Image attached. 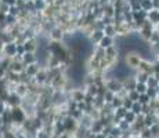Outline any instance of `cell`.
I'll return each instance as SVG.
<instances>
[{
  "instance_id": "obj_35",
  "label": "cell",
  "mask_w": 159,
  "mask_h": 138,
  "mask_svg": "<svg viewBox=\"0 0 159 138\" xmlns=\"http://www.w3.org/2000/svg\"><path fill=\"white\" fill-rule=\"evenodd\" d=\"M131 138H141V137H140V136H137V134H136V136H133Z\"/></svg>"
},
{
  "instance_id": "obj_5",
  "label": "cell",
  "mask_w": 159,
  "mask_h": 138,
  "mask_svg": "<svg viewBox=\"0 0 159 138\" xmlns=\"http://www.w3.org/2000/svg\"><path fill=\"white\" fill-rule=\"evenodd\" d=\"M25 68L26 66L24 65V62H22V58L21 57H14L13 60H11V62H10V68H8V72H13V73H24L25 72Z\"/></svg>"
},
{
  "instance_id": "obj_21",
  "label": "cell",
  "mask_w": 159,
  "mask_h": 138,
  "mask_svg": "<svg viewBox=\"0 0 159 138\" xmlns=\"http://www.w3.org/2000/svg\"><path fill=\"white\" fill-rule=\"evenodd\" d=\"M125 120H126L129 124L133 126L137 122V115H134L131 110H127V115H126V118H125Z\"/></svg>"
},
{
  "instance_id": "obj_31",
  "label": "cell",
  "mask_w": 159,
  "mask_h": 138,
  "mask_svg": "<svg viewBox=\"0 0 159 138\" xmlns=\"http://www.w3.org/2000/svg\"><path fill=\"white\" fill-rule=\"evenodd\" d=\"M25 48H24V44H17V55L18 57H22L24 54H25Z\"/></svg>"
},
{
  "instance_id": "obj_27",
  "label": "cell",
  "mask_w": 159,
  "mask_h": 138,
  "mask_svg": "<svg viewBox=\"0 0 159 138\" xmlns=\"http://www.w3.org/2000/svg\"><path fill=\"white\" fill-rule=\"evenodd\" d=\"M139 102L141 104V105H148L149 102H151V98H149L147 94H143V96H140V100Z\"/></svg>"
},
{
  "instance_id": "obj_32",
  "label": "cell",
  "mask_w": 159,
  "mask_h": 138,
  "mask_svg": "<svg viewBox=\"0 0 159 138\" xmlns=\"http://www.w3.org/2000/svg\"><path fill=\"white\" fill-rule=\"evenodd\" d=\"M0 2H3L4 4H7L8 7H13V6L17 4V0H0Z\"/></svg>"
},
{
  "instance_id": "obj_34",
  "label": "cell",
  "mask_w": 159,
  "mask_h": 138,
  "mask_svg": "<svg viewBox=\"0 0 159 138\" xmlns=\"http://www.w3.org/2000/svg\"><path fill=\"white\" fill-rule=\"evenodd\" d=\"M96 138H107V136H104L102 133H100V134H96Z\"/></svg>"
},
{
  "instance_id": "obj_12",
  "label": "cell",
  "mask_w": 159,
  "mask_h": 138,
  "mask_svg": "<svg viewBox=\"0 0 159 138\" xmlns=\"http://www.w3.org/2000/svg\"><path fill=\"white\" fill-rule=\"evenodd\" d=\"M21 58H22V62L25 66L38 62V55H36V53H25Z\"/></svg>"
},
{
  "instance_id": "obj_17",
  "label": "cell",
  "mask_w": 159,
  "mask_h": 138,
  "mask_svg": "<svg viewBox=\"0 0 159 138\" xmlns=\"http://www.w3.org/2000/svg\"><path fill=\"white\" fill-rule=\"evenodd\" d=\"M141 10L145 13H149L151 10H154V6H152L151 0H141Z\"/></svg>"
},
{
  "instance_id": "obj_30",
  "label": "cell",
  "mask_w": 159,
  "mask_h": 138,
  "mask_svg": "<svg viewBox=\"0 0 159 138\" xmlns=\"http://www.w3.org/2000/svg\"><path fill=\"white\" fill-rule=\"evenodd\" d=\"M8 106H7V102H6L4 100H2V98H0V116L3 115V113L6 112V109H7Z\"/></svg>"
},
{
  "instance_id": "obj_10",
  "label": "cell",
  "mask_w": 159,
  "mask_h": 138,
  "mask_svg": "<svg viewBox=\"0 0 159 138\" xmlns=\"http://www.w3.org/2000/svg\"><path fill=\"white\" fill-rule=\"evenodd\" d=\"M40 68H42V66L39 65V62L32 64V65H28V66H26V68H25V72H24V73H25L28 78L33 79L36 75H38V72L40 70Z\"/></svg>"
},
{
  "instance_id": "obj_24",
  "label": "cell",
  "mask_w": 159,
  "mask_h": 138,
  "mask_svg": "<svg viewBox=\"0 0 159 138\" xmlns=\"http://www.w3.org/2000/svg\"><path fill=\"white\" fill-rule=\"evenodd\" d=\"M127 97L130 98L133 102H139V100H140V94L137 93L136 90H133V91H130V93H127Z\"/></svg>"
},
{
  "instance_id": "obj_7",
  "label": "cell",
  "mask_w": 159,
  "mask_h": 138,
  "mask_svg": "<svg viewBox=\"0 0 159 138\" xmlns=\"http://www.w3.org/2000/svg\"><path fill=\"white\" fill-rule=\"evenodd\" d=\"M22 44H24V48H25L26 53H38V50H39L38 39H28V40H25Z\"/></svg>"
},
{
  "instance_id": "obj_9",
  "label": "cell",
  "mask_w": 159,
  "mask_h": 138,
  "mask_svg": "<svg viewBox=\"0 0 159 138\" xmlns=\"http://www.w3.org/2000/svg\"><path fill=\"white\" fill-rule=\"evenodd\" d=\"M14 93L17 94L18 97H21V98L24 100V98H25V97L29 94V87H28V84H26V83H18V84L15 86Z\"/></svg>"
},
{
  "instance_id": "obj_37",
  "label": "cell",
  "mask_w": 159,
  "mask_h": 138,
  "mask_svg": "<svg viewBox=\"0 0 159 138\" xmlns=\"http://www.w3.org/2000/svg\"><path fill=\"white\" fill-rule=\"evenodd\" d=\"M30 2H35V0H30Z\"/></svg>"
},
{
  "instance_id": "obj_1",
  "label": "cell",
  "mask_w": 159,
  "mask_h": 138,
  "mask_svg": "<svg viewBox=\"0 0 159 138\" xmlns=\"http://www.w3.org/2000/svg\"><path fill=\"white\" fill-rule=\"evenodd\" d=\"M141 61H143V57L139 53H136V51H129V53H126L125 54V57H123L125 65H126L129 69H131V70L139 69Z\"/></svg>"
},
{
  "instance_id": "obj_19",
  "label": "cell",
  "mask_w": 159,
  "mask_h": 138,
  "mask_svg": "<svg viewBox=\"0 0 159 138\" xmlns=\"http://www.w3.org/2000/svg\"><path fill=\"white\" fill-rule=\"evenodd\" d=\"M116 96L114 93H111V91H108V90H105V93L102 94V98H104V101H105V104H108V105H111V102L114 101V98Z\"/></svg>"
},
{
  "instance_id": "obj_6",
  "label": "cell",
  "mask_w": 159,
  "mask_h": 138,
  "mask_svg": "<svg viewBox=\"0 0 159 138\" xmlns=\"http://www.w3.org/2000/svg\"><path fill=\"white\" fill-rule=\"evenodd\" d=\"M2 57L10 58V60H13L14 57H17V43L13 42V43H6V44H3Z\"/></svg>"
},
{
  "instance_id": "obj_26",
  "label": "cell",
  "mask_w": 159,
  "mask_h": 138,
  "mask_svg": "<svg viewBox=\"0 0 159 138\" xmlns=\"http://www.w3.org/2000/svg\"><path fill=\"white\" fill-rule=\"evenodd\" d=\"M20 13H21V10L17 7V6H13V7H10V11H8V14L13 15V17H15V18L20 17Z\"/></svg>"
},
{
  "instance_id": "obj_18",
  "label": "cell",
  "mask_w": 159,
  "mask_h": 138,
  "mask_svg": "<svg viewBox=\"0 0 159 138\" xmlns=\"http://www.w3.org/2000/svg\"><path fill=\"white\" fill-rule=\"evenodd\" d=\"M136 91L140 94V96H143V94H147V91H148V84H147V83H137Z\"/></svg>"
},
{
  "instance_id": "obj_14",
  "label": "cell",
  "mask_w": 159,
  "mask_h": 138,
  "mask_svg": "<svg viewBox=\"0 0 159 138\" xmlns=\"http://www.w3.org/2000/svg\"><path fill=\"white\" fill-rule=\"evenodd\" d=\"M112 46H115V39L114 38H108V36H104L102 40L100 42L98 47H101V48H104V50H107V48L112 47Z\"/></svg>"
},
{
  "instance_id": "obj_20",
  "label": "cell",
  "mask_w": 159,
  "mask_h": 138,
  "mask_svg": "<svg viewBox=\"0 0 159 138\" xmlns=\"http://www.w3.org/2000/svg\"><path fill=\"white\" fill-rule=\"evenodd\" d=\"M111 106H112V109H114V110H116L118 108H122V106H123V100H122L120 97L116 96L114 98V101L111 102Z\"/></svg>"
},
{
  "instance_id": "obj_15",
  "label": "cell",
  "mask_w": 159,
  "mask_h": 138,
  "mask_svg": "<svg viewBox=\"0 0 159 138\" xmlns=\"http://www.w3.org/2000/svg\"><path fill=\"white\" fill-rule=\"evenodd\" d=\"M104 35L108 36V38H114V39L118 38V35H116V26H115V24L105 25V28H104Z\"/></svg>"
},
{
  "instance_id": "obj_25",
  "label": "cell",
  "mask_w": 159,
  "mask_h": 138,
  "mask_svg": "<svg viewBox=\"0 0 159 138\" xmlns=\"http://www.w3.org/2000/svg\"><path fill=\"white\" fill-rule=\"evenodd\" d=\"M36 138H51V133H48V131H46L44 128H42L40 131H38Z\"/></svg>"
},
{
  "instance_id": "obj_29",
  "label": "cell",
  "mask_w": 159,
  "mask_h": 138,
  "mask_svg": "<svg viewBox=\"0 0 159 138\" xmlns=\"http://www.w3.org/2000/svg\"><path fill=\"white\" fill-rule=\"evenodd\" d=\"M133 104H134L133 101H131L129 97H126V98L123 100V108H125V109H127V110H130V109H131V106H133Z\"/></svg>"
},
{
  "instance_id": "obj_36",
  "label": "cell",
  "mask_w": 159,
  "mask_h": 138,
  "mask_svg": "<svg viewBox=\"0 0 159 138\" xmlns=\"http://www.w3.org/2000/svg\"><path fill=\"white\" fill-rule=\"evenodd\" d=\"M107 138H116V137H112V136H108V137H107Z\"/></svg>"
},
{
  "instance_id": "obj_13",
  "label": "cell",
  "mask_w": 159,
  "mask_h": 138,
  "mask_svg": "<svg viewBox=\"0 0 159 138\" xmlns=\"http://www.w3.org/2000/svg\"><path fill=\"white\" fill-rule=\"evenodd\" d=\"M147 20L149 21V24H152L154 26H159V10H151L147 15Z\"/></svg>"
},
{
  "instance_id": "obj_8",
  "label": "cell",
  "mask_w": 159,
  "mask_h": 138,
  "mask_svg": "<svg viewBox=\"0 0 159 138\" xmlns=\"http://www.w3.org/2000/svg\"><path fill=\"white\" fill-rule=\"evenodd\" d=\"M123 88L127 91V93H130V91H133V90H136V86H137V79H136V76H134V73L131 76H129L127 79H125L123 82Z\"/></svg>"
},
{
  "instance_id": "obj_23",
  "label": "cell",
  "mask_w": 159,
  "mask_h": 138,
  "mask_svg": "<svg viewBox=\"0 0 159 138\" xmlns=\"http://www.w3.org/2000/svg\"><path fill=\"white\" fill-rule=\"evenodd\" d=\"M130 110L134 113V115L140 116V115H141V113H143V105H141V104H140V102H134Z\"/></svg>"
},
{
  "instance_id": "obj_33",
  "label": "cell",
  "mask_w": 159,
  "mask_h": 138,
  "mask_svg": "<svg viewBox=\"0 0 159 138\" xmlns=\"http://www.w3.org/2000/svg\"><path fill=\"white\" fill-rule=\"evenodd\" d=\"M152 6H154V10H159V0H152Z\"/></svg>"
},
{
  "instance_id": "obj_16",
  "label": "cell",
  "mask_w": 159,
  "mask_h": 138,
  "mask_svg": "<svg viewBox=\"0 0 159 138\" xmlns=\"http://www.w3.org/2000/svg\"><path fill=\"white\" fill-rule=\"evenodd\" d=\"M33 4H35V8H36V11L38 13H43V11L47 8V2L46 0H35L33 2Z\"/></svg>"
},
{
  "instance_id": "obj_2",
  "label": "cell",
  "mask_w": 159,
  "mask_h": 138,
  "mask_svg": "<svg viewBox=\"0 0 159 138\" xmlns=\"http://www.w3.org/2000/svg\"><path fill=\"white\" fill-rule=\"evenodd\" d=\"M11 115H13V124L22 126L28 120V116H26L22 106H14V108H11Z\"/></svg>"
},
{
  "instance_id": "obj_11",
  "label": "cell",
  "mask_w": 159,
  "mask_h": 138,
  "mask_svg": "<svg viewBox=\"0 0 159 138\" xmlns=\"http://www.w3.org/2000/svg\"><path fill=\"white\" fill-rule=\"evenodd\" d=\"M104 36H105V35H104V30H94V33L90 36V38H89V42H90L91 44L96 47V46L100 44V42L102 40Z\"/></svg>"
},
{
  "instance_id": "obj_3",
  "label": "cell",
  "mask_w": 159,
  "mask_h": 138,
  "mask_svg": "<svg viewBox=\"0 0 159 138\" xmlns=\"http://www.w3.org/2000/svg\"><path fill=\"white\" fill-rule=\"evenodd\" d=\"M104 84H105L107 90L111 91V93H114L115 96H118V94L123 90V83H122L120 80H118V79H115V78L104 80Z\"/></svg>"
},
{
  "instance_id": "obj_22",
  "label": "cell",
  "mask_w": 159,
  "mask_h": 138,
  "mask_svg": "<svg viewBox=\"0 0 159 138\" xmlns=\"http://www.w3.org/2000/svg\"><path fill=\"white\" fill-rule=\"evenodd\" d=\"M114 115H115L118 119H120V120H123V119L126 118V115H127V109H125L123 106H122V108H118V109L115 110V113H114Z\"/></svg>"
},
{
  "instance_id": "obj_39",
  "label": "cell",
  "mask_w": 159,
  "mask_h": 138,
  "mask_svg": "<svg viewBox=\"0 0 159 138\" xmlns=\"http://www.w3.org/2000/svg\"><path fill=\"white\" fill-rule=\"evenodd\" d=\"M35 138H36V137H35Z\"/></svg>"
},
{
  "instance_id": "obj_28",
  "label": "cell",
  "mask_w": 159,
  "mask_h": 138,
  "mask_svg": "<svg viewBox=\"0 0 159 138\" xmlns=\"http://www.w3.org/2000/svg\"><path fill=\"white\" fill-rule=\"evenodd\" d=\"M118 127L120 128V130H122V131H123V133H125V131H126V130H129V128L131 127V124H129V123H127V122H126V120H125V119H123V120H122L120 123L118 124Z\"/></svg>"
},
{
  "instance_id": "obj_38",
  "label": "cell",
  "mask_w": 159,
  "mask_h": 138,
  "mask_svg": "<svg viewBox=\"0 0 159 138\" xmlns=\"http://www.w3.org/2000/svg\"><path fill=\"white\" fill-rule=\"evenodd\" d=\"M151 2H152V0H151Z\"/></svg>"
},
{
  "instance_id": "obj_4",
  "label": "cell",
  "mask_w": 159,
  "mask_h": 138,
  "mask_svg": "<svg viewBox=\"0 0 159 138\" xmlns=\"http://www.w3.org/2000/svg\"><path fill=\"white\" fill-rule=\"evenodd\" d=\"M65 30L62 29L61 26L54 25V28L50 29V33H48V40L54 42V43H62L64 38H65Z\"/></svg>"
}]
</instances>
